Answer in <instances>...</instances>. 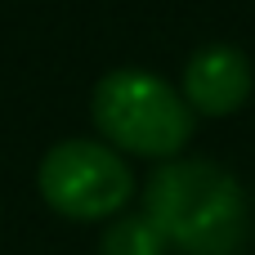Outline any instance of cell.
Wrapping results in <instances>:
<instances>
[{"label":"cell","mask_w":255,"mask_h":255,"mask_svg":"<svg viewBox=\"0 0 255 255\" xmlns=\"http://www.w3.org/2000/svg\"><path fill=\"white\" fill-rule=\"evenodd\" d=\"M166 238L157 233V224L139 211V215H117L103 229V255H166Z\"/></svg>","instance_id":"5b68a950"},{"label":"cell","mask_w":255,"mask_h":255,"mask_svg":"<svg viewBox=\"0 0 255 255\" xmlns=\"http://www.w3.org/2000/svg\"><path fill=\"white\" fill-rule=\"evenodd\" d=\"M90 117L108 148L143 161H175L193 139V108L179 85L143 67L103 72L90 94Z\"/></svg>","instance_id":"7a4b0ae2"},{"label":"cell","mask_w":255,"mask_h":255,"mask_svg":"<svg viewBox=\"0 0 255 255\" xmlns=\"http://www.w3.org/2000/svg\"><path fill=\"white\" fill-rule=\"evenodd\" d=\"M255 90V67L238 45H202L184 63L179 94L193 117H233Z\"/></svg>","instance_id":"277c9868"},{"label":"cell","mask_w":255,"mask_h":255,"mask_svg":"<svg viewBox=\"0 0 255 255\" xmlns=\"http://www.w3.org/2000/svg\"><path fill=\"white\" fill-rule=\"evenodd\" d=\"M143 215L179 255H238L251 238L247 188L206 157L161 161L143 188Z\"/></svg>","instance_id":"6da1fadb"},{"label":"cell","mask_w":255,"mask_h":255,"mask_svg":"<svg viewBox=\"0 0 255 255\" xmlns=\"http://www.w3.org/2000/svg\"><path fill=\"white\" fill-rule=\"evenodd\" d=\"M36 188L54 215L76 224H103L130 206L134 170L103 139H58L36 166Z\"/></svg>","instance_id":"3957f363"}]
</instances>
